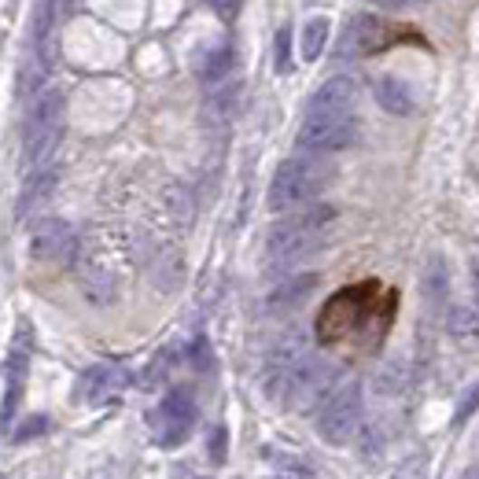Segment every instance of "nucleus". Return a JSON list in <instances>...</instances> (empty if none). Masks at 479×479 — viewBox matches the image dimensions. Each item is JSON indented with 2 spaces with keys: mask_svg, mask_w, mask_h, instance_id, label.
Segmentation results:
<instances>
[{
  "mask_svg": "<svg viewBox=\"0 0 479 479\" xmlns=\"http://www.w3.org/2000/svg\"><path fill=\"white\" fill-rule=\"evenodd\" d=\"M395 479H420V468H402Z\"/></svg>",
  "mask_w": 479,
  "mask_h": 479,
  "instance_id": "c85d7f7f",
  "label": "nucleus"
},
{
  "mask_svg": "<svg viewBox=\"0 0 479 479\" xmlns=\"http://www.w3.org/2000/svg\"><path fill=\"white\" fill-rule=\"evenodd\" d=\"M361 409H365V391L361 380H343L336 384L321 409H317V436H321L329 446H343L354 439L358 424H361Z\"/></svg>",
  "mask_w": 479,
  "mask_h": 479,
  "instance_id": "39448f33",
  "label": "nucleus"
},
{
  "mask_svg": "<svg viewBox=\"0 0 479 479\" xmlns=\"http://www.w3.org/2000/svg\"><path fill=\"white\" fill-rule=\"evenodd\" d=\"M479 409V380L461 395V402H457V413H454V424H465L472 413Z\"/></svg>",
  "mask_w": 479,
  "mask_h": 479,
  "instance_id": "4be33fe9",
  "label": "nucleus"
},
{
  "mask_svg": "<svg viewBox=\"0 0 479 479\" xmlns=\"http://www.w3.org/2000/svg\"><path fill=\"white\" fill-rule=\"evenodd\" d=\"M354 140H358L354 115H313V111H306V119L299 126V151L332 155V151L350 148Z\"/></svg>",
  "mask_w": 479,
  "mask_h": 479,
  "instance_id": "423d86ee",
  "label": "nucleus"
},
{
  "mask_svg": "<svg viewBox=\"0 0 479 479\" xmlns=\"http://www.w3.org/2000/svg\"><path fill=\"white\" fill-rule=\"evenodd\" d=\"M354 103H358V85L347 74H336L313 92L310 111L313 115H354Z\"/></svg>",
  "mask_w": 479,
  "mask_h": 479,
  "instance_id": "9d476101",
  "label": "nucleus"
},
{
  "mask_svg": "<svg viewBox=\"0 0 479 479\" xmlns=\"http://www.w3.org/2000/svg\"><path fill=\"white\" fill-rule=\"evenodd\" d=\"M122 388H126V372L119 365H92L81 377V398L89 406H103V402L119 398Z\"/></svg>",
  "mask_w": 479,
  "mask_h": 479,
  "instance_id": "9b49d317",
  "label": "nucleus"
},
{
  "mask_svg": "<svg viewBox=\"0 0 479 479\" xmlns=\"http://www.w3.org/2000/svg\"><path fill=\"white\" fill-rule=\"evenodd\" d=\"M225 450H229V436H225V428H210V461L222 465V461H225Z\"/></svg>",
  "mask_w": 479,
  "mask_h": 479,
  "instance_id": "b1692460",
  "label": "nucleus"
},
{
  "mask_svg": "<svg viewBox=\"0 0 479 479\" xmlns=\"http://www.w3.org/2000/svg\"><path fill=\"white\" fill-rule=\"evenodd\" d=\"M372 96H377V103L388 115H413V108H417V96H413L409 81H402L391 71L372 78Z\"/></svg>",
  "mask_w": 479,
  "mask_h": 479,
  "instance_id": "f8f14e48",
  "label": "nucleus"
},
{
  "mask_svg": "<svg viewBox=\"0 0 479 479\" xmlns=\"http://www.w3.org/2000/svg\"><path fill=\"white\" fill-rule=\"evenodd\" d=\"M192 424H196V402H192V395L181 391V388L170 391L163 398V406H158V413H155V439H158V446H167V450L181 446L188 439V432H192Z\"/></svg>",
  "mask_w": 479,
  "mask_h": 479,
  "instance_id": "0eeeda50",
  "label": "nucleus"
},
{
  "mask_svg": "<svg viewBox=\"0 0 479 479\" xmlns=\"http://www.w3.org/2000/svg\"><path fill=\"white\" fill-rule=\"evenodd\" d=\"M41 432H48V417H30V420L19 424V432H15L12 439L26 443V439H34V436H41Z\"/></svg>",
  "mask_w": 479,
  "mask_h": 479,
  "instance_id": "5701e85b",
  "label": "nucleus"
},
{
  "mask_svg": "<svg viewBox=\"0 0 479 479\" xmlns=\"http://www.w3.org/2000/svg\"><path fill=\"white\" fill-rule=\"evenodd\" d=\"M63 115H67V96L60 89H44L30 100L26 119H23V170L26 174L48 167V158L63 133Z\"/></svg>",
  "mask_w": 479,
  "mask_h": 479,
  "instance_id": "20e7f679",
  "label": "nucleus"
},
{
  "mask_svg": "<svg viewBox=\"0 0 479 479\" xmlns=\"http://www.w3.org/2000/svg\"><path fill=\"white\" fill-rule=\"evenodd\" d=\"M446 292H450V270H446L443 254H432L428 262H424V273H420V295L428 306H443Z\"/></svg>",
  "mask_w": 479,
  "mask_h": 479,
  "instance_id": "dca6fc26",
  "label": "nucleus"
},
{
  "mask_svg": "<svg viewBox=\"0 0 479 479\" xmlns=\"http://www.w3.org/2000/svg\"><path fill=\"white\" fill-rule=\"evenodd\" d=\"M461 479H479V465H472V468H468V472L461 475Z\"/></svg>",
  "mask_w": 479,
  "mask_h": 479,
  "instance_id": "c756f323",
  "label": "nucleus"
},
{
  "mask_svg": "<svg viewBox=\"0 0 479 479\" xmlns=\"http://www.w3.org/2000/svg\"><path fill=\"white\" fill-rule=\"evenodd\" d=\"M402 384H406V365H402V361H395V365H388V369L380 372V384H377V388H380L384 395H395Z\"/></svg>",
  "mask_w": 479,
  "mask_h": 479,
  "instance_id": "412c9836",
  "label": "nucleus"
},
{
  "mask_svg": "<svg viewBox=\"0 0 479 479\" xmlns=\"http://www.w3.org/2000/svg\"><path fill=\"white\" fill-rule=\"evenodd\" d=\"M133 270V244L122 229H92L81 236L74 254V273L89 302L111 306Z\"/></svg>",
  "mask_w": 479,
  "mask_h": 479,
  "instance_id": "f257e3e1",
  "label": "nucleus"
},
{
  "mask_svg": "<svg viewBox=\"0 0 479 479\" xmlns=\"http://www.w3.org/2000/svg\"><path fill=\"white\" fill-rule=\"evenodd\" d=\"M446 336L457 347H479V302H454L446 310Z\"/></svg>",
  "mask_w": 479,
  "mask_h": 479,
  "instance_id": "2eb2a0df",
  "label": "nucleus"
},
{
  "mask_svg": "<svg viewBox=\"0 0 479 479\" xmlns=\"http://www.w3.org/2000/svg\"><path fill=\"white\" fill-rule=\"evenodd\" d=\"M313 354V347H310V340H306V332L302 329H292V332H284L273 347H270V354H265V391H273L288 372L295 369V365H302L306 358Z\"/></svg>",
  "mask_w": 479,
  "mask_h": 479,
  "instance_id": "1a4fd4ad",
  "label": "nucleus"
},
{
  "mask_svg": "<svg viewBox=\"0 0 479 479\" xmlns=\"http://www.w3.org/2000/svg\"><path fill=\"white\" fill-rule=\"evenodd\" d=\"M52 185H56V174H52L48 167H41V170H30L26 174V181H23V192H19V203H15V218H26L30 210L52 192Z\"/></svg>",
  "mask_w": 479,
  "mask_h": 479,
  "instance_id": "f3484780",
  "label": "nucleus"
},
{
  "mask_svg": "<svg viewBox=\"0 0 479 479\" xmlns=\"http://www.w3.org/2000/svg\"><path fill=\"white\" fill-rule=\"evenodd\" d=\"M192 71H196V78L210 89V85H218V81H225L229 78V71H233V48H229V41H215V44H206L199 56L192 60Z\"/></svg>",
  "mask_w": 479,
  "mask_h": 479,
  "instance_id": "ddd939ff",
  "label": "nucleus"
},
{
  "mask_svg": "<svg viewBox=\"0 0 479 479\" xmlns=\"http://www.w3.org/2000/svg\"><path fill=\"white\" fill-rule=\"evenodd\" d=\"M192 365H196V369H210V347H206L203 336L192 343Z\"/></svg>",
  "mask_w": 479,
  "mask_h": 479,
  "instance_id": "a878e982",
  "label": "nucleus"
},
{
  "mask_svg": "<svg viewBox=\"0 0 479 479\" xmlns=\"http://www.w3.org/2000/svg\"><path fill=\"white\" fill-rule=\"evenodd\" d=\"M332 181V163L325 155H313V151H302L295 158H284V163L273 170V181H270V203L273 215H292V210L313 203L317 196L325 192V185Z\"/></svg>",
  "mask_w": 479,
  "mask_h": 479,
  "instance_id": "7ed1b4c3",
  "label": "nucleus"
},
{
  "mask_svg": "<svg viewBox=\"0 0 479 479\" xmlns=\"http://www.w3.org/2000/svg\"><path fill=\"white\" fill-rule=\"evenodd\" d=\"M41 85H44V63H41V56H30L15 74V92H19V100H34L37 92H44Z\"/></svg>",
  "mask_w": 479,
  "mask_h": 479,
  "instance_id": "6ab92c4d",
  "label": "nucleus"
},
{
  "mask_svg": "<svg viewBox=\"0 0 479 479\" xmlns=\"http://www.w3.org/2000/svg\"><path fill=\"white\" fill-rule=\"evenodd\" d=\"M332 222H336V210L325 203H313V206L299 210V215H288L265 236V265H270L273 273H288L295 262H302L306 254H313L325 244Z\"/></svg>",
  "mask_w": 479,
  "mask_h": 479,
  "instance_id": "f03ea898",
  "label": "nucleus"
},
{
  "mask_svg": "<svg viewBox=\"0 0 479 479\" xmlns=\"http://www.w3.org/2000/svg\"><path fill=\"white\" fill-rule=\"evenodd\" d=\"M377 8H391V12H402V8H409L413 0H372Z\"/></svg>",
  "mask_w": 479,
  "mask_h": 479,
  "instance_id": "bb28decb",
  "label": "nucleus"
},
{
  "mask_svg": "<svg viewBox=\"0 0 479 479\" xmlns=\"http://www.w3.org/2000/svg\"><path fill=\"white\" fill-rule=\"evenodd\" d=\"M273 67H277V74H288V67H292V30H288V26H281V30H277Z\"/></svg>",
  "mask_w": 479,
  "mask_h": 479,
  "instance_id": "aec40b11",
  "label": "nucleus"
},
{
  "mask_svg": "<svg viewBox=\"0 0 479 479\" xmlns=\"http://www.w3.org/2000/svg\"><path fill=\"white\" fill-rule=\"evenodd\" d=\"M78 233L63 218H44L30 233V254L37 262H71L78 254Z\"/></svg>",
  "mask_w": 479,
  "mask_h": 479,
  "instance_id": "6e6552de",
  "label": "nucleus"
},
{
  "mask_svg": "<svg viewBox=\"0 0 479 479\" xmlns=\"http://www.w3.org/2000/svg\"><path fill=\"white\" fill-rule=\"evenodd\" d=\"M472 292H475V302H479V258L472 262Z\"/></svg>",
  "mask_w": 479,
  "mask_h": 479,
  "instance_id": "cd10ccee",
  "label": "nucleus"
},
{
  "mask_svg": "<svg viewBox=\"0 0 479 479\" xmlns=\"http://www.w3.org/2000/svg\"><path fill=\"white\" fill-rule=\"evenodd\" d=\"M210 8H215L222 19H236L240 8H244V0H210Z\"/></svg>",
  "mask_w": 479,
  "mask_h": 479,
  "instance_id": "393cba45",
  "label": "nucleus"
},
{
  "mask_svg": "<svg viewBox=\"0 0 479 479\" xmlns=\"http://www.w3.org/2000/svg\"><path fill=\"white\" fill-rule=\"evenodd\" d=\"M313 288H317V273H295V277H284V281L270 292L265 306H270V313H292V310H299V306L310 299Z\"/></svg>",
  "mask_w": 479,
  "mask_h": 479,
  "instance_id": "4468645a",
  "label": "nucleus"
},
{
  "mask_svg": "<svg viewBox=\"0 0 479 479\" xmlns=\"http://www.w3.org/2000/svg\"><path fill=\"white\" fill-rule=\"evenodd\" d=\"M325 44H329V19L325 15H313L302 23V34H299V52H302V60L313 63V60H321L325 56Z\"/></svg>",
  "mask_w": 479,
  "mask_h": 479,
  "instance_id": "a211bd4d",
  "label": "nucleus"
}]
</instances>
